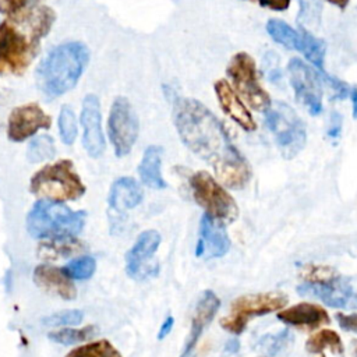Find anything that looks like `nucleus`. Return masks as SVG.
I'll return each instance as SVG.
<instances>
[{"label":"nucleus","mask_w":357,"mask_h":357,"mask_svg":"<svg viewBox=\"0 0 357 357\" xmlns=\"http://www.w3.org/2000/svg\"><path fill=\"white\" fill-rule=\"evenodd\" d=\"M340 132H342V116H339L337 113H333L331 119L329 130H328V137L336 139L340 137Z\"/></svg>","instance_id":"40"},{"label":"nucleus","mask_w":357,"mask_h":357,"mask_svg":"<svg viewBox=\"0 0 357 357\" xmlns=\"http://www.w3.org/2000/svg\"><path fill=\"white\" fill-rule=\"evenodd\" d=\"M56 155V145L50 135H38L31 139L26 148V159L31 163H40L53 159Z\"/></svg>","instance_id":"26"},{"label":"nucleus","mask_w":357,"mask_h":357,"mask_svg":"<svg viewBox=\"0 0 357 357\" xmlns=\"http://www.w3.org/2000/svg\"><path fill=\"white\" fill-rule=\"evenodd\" d=\"M194 201L205 211V215L222 222L231 223L238 216V206L227 190L208 172L199 170L188 180Z\"/></svg>","instance_id":"7"},{"label":"nucleus","mask_w":357,"mask_h":357,"mask_svg":"<svg viewBox=\"0 0 357 357\" xmlns=\"http://www.w3.org/2000/svg\"><path fill=\"white\" fill-rule=\"evenodd\" d=\"M66 357H123L120 351L106 339L73 349Z\"/></svg>","instance_id":"29"},{"label":"nucleus","mask_w":357,"mask_h":357,"mask_svg":"<svg viewBox=\"0 0 357 357\" xmlns=\"http://www.w3.org/2000/svg\"><path fill=\"white\" fill-rule=\"evenodd\" d=\"M297 291L333 308L357 310V279L336 275L328 266H305V282L297 286Z\"/></svg>","instance_id":"4"},{"label":"nucleus","mask_w":357,"mask_h":357,"mask_svg":"<svg viewBox=\"0 0 357 357\" xmlns=\"http://www.w3.org/2000/svg\"><path fill=\"white\" fill-rule=\"evenodd\" d=\"M351 344H353V354H354V357H357V339H354L351 342Z\"/></svg>","instance_id":"45"},{"label":"nucleus","mask_w":357,"mask_h":357,"mask_svg":"<svg viewBox=\"0 0 357 357\" xmlns=\"http://www.w3.org/2000/svg\"><path fill=\"white\" fill-rule=\"evenodd\" d=\"M298 14L297 24L301 29H317L321 25L322 17V1L321 0H298Z\"/></svg>","instance_id":"27"},{"label":"nucleus","mask_w":357,"mask_h":357,"mask_svg":"<svg viewBox=\"0 0 357 357\" xmlns=\"http://www.w3.org/2000/svg\"><path fill=\"white\" fill-rule=\"evenodd\" d=\"M325 349H331L336 354H342L344 350L340 336L332 329H322L305 342V350L311 354L322 353Z\"/></svg>","instance_id":"25"},{"label":"nucleus","mask_w":357,"mask_h":357,"mask_svg":"<svg viewBox=\"0 0 357 357\" xmlns=\"http://www.w3.org/2000/svg\"><path fill=\"white\" fill-rule=\"evenodd\" d=\"M226 73L244 100L257 112H266L272 103L269 93L264 89L258 79L257 66L254 59L245 53L238 52L230 59Z\"/></svg>","instance_id":"9"},{"label":"nucleus","mask_w":357,"mask_h":357,"mask_svg":"<svg viewBox=\"0 0 357 357\" xmlns=\"http://www.w3.org/2000/svg\"><path fill=\"white\" fill-rule=\"evenodd\" d=\"M335 318H336L339 326H340L343 331L356 332V333H357V312H353V314L336 312Z\"/></svg>","instance_id":"38"},{"label":"nucleus","mask_w":357,"mask_h":357,"mask_svg":"<svg viewBox=\"0 0 357 357\" xmlns=\"http://www.w3.org/2000/svg\"><path fill=\"white\" fill-rule=\"evenodd\" d=\"M162 153L163 149L160 146L149 145L144 151L142 159L138 165V174L142 184L153 190L167 187V183L162 176Z\"/></svg>","instance_id":"22"},{"label":"nucleus","mask_w":357,"mask_h":357,"mask_svg":"<svg viewBox=\"0 0 357 357\" xmlns=\"http://www.w3.org/2000/svg\"><path fill=\"white\" fill-rule=\"evenodd\" d=\"M29 191L42 199L64 202L81 198L86 188L73 162L61 159L38 170L31 177Z\"/></svg>","instance_id":"5"},{"label":"nucleus","mask_w":357,"mask_h":357,"mask_svg":"<svg viewBox=\"0 0 357 357\" xmlns=\"http://www.w3.org/2000/svg\"><path fill=\"white\" fill-rule=\"evenodd\" d=\"M318 73H319V77L322 78V81L331 88L333 99H344L350 93L351 88L346 82H343V81H340V79H337V78H335L332 75H328L325 73V70L324 71H318Z\"/></svg>","instance_id":"37"},{"label":"nucleus","mask_w":357,"mask_h":357,"mask_svg":"<svg viewBox=\"0 0 357 357\" xmlns=\"http://www.w3.org/2000/svg\"><path fill=\"white\" fill-rule=\"evenodd\" d=\"M173 105V120L181 142L213 167L223 185L244 188L251 180V167L215 114L194 98H177Z\"/></svg>","instance_id":"1"},{"label":"nucleus","mask_w":357,"mask_h":357,"mask_svg":"<svg viewBox=\"0 0 357 357\" xmlns=\"http://www.w3.org/2000/svg\"><path fill=\"white\" fill-rule=\"evenodd\" d=\"M286 303L287 296L280 291L241 296L231 303L230 314L220 319V326L231 335H241L252 318L282 310Z\"/></svg>","instance_id":"8"},{"label":"nucleus","mask_w":357,"mask_h":357,"mask_svg":"<svg viewBox=\"0 0 357 357\" xmlns=\"http://www.w3.org/2000/svg\"><path fill=\"white\" fill-rule=\"evenodd\" d=\"M262 71L266 77V79L272 84H280L283 74L280 70V63H279V56L275 52H268L264 56L262 61Z\"/></svg>","instance_id":"35"},{"label":"nucleus","mask_w":357,"mask_h":357,"mask_svg":"<svg viewBox=\"0 0 357 357\" xmlns=\"http://www.w3.org/2000/svg\"><path fill=\"white\" fill-rule=\"evenodd\" d=\"M139 121L137 113L124 96H117L110 107L107 119V134L117 158L128 155L137 142Z\"/></svg>","instance_id":"10"},{"label":"nucleus","mask_w":357,"mask_h":357,"mask_svg":"<svg viewBox=\"0 0 357 357\" xmlns=\"http://www.w3.org/2000/svg\"><path fill=\"white\" fill-rule=\"evenodd\" d=\"M173 325H174V318L172 317V315H169V317H166V319L162 322V325H160V328H159V332H158V339L159 340H162V339H165L170 332H172V329H173Z\"/></svg>","instance_id":"41"},{"label":"nucleus","mask_w":357,"mask_h":357,"mask_svg":"<svg viewBox=\"0 0 357 357\" xmlns=\"http://www.w3.org/2000/svg\"><path fill=\"white\" fill-rule=\"evenodd\" d=\"M240 350V342L237 339H229L225 344V351L229 354H234Z\"/></svg>","instance_id":"42"},{"label":"nucleus","mask_w":357,"mask_h":357,"mask_svg":"<svg viewBox=\"0 0 357 357\" xmlns=\"http://www.w3.org/2000/svg\"><path fill=\"white\" fill-rule=\"evenodd\" d=\"M257 1L261 7L273 10V11H284L289 8L291 0H251Z\"/></svg>","instance_id":"39"},{"label":"nucleus","mask_w":357,"mask_h":357,"mask_svg":"<svg viewBox=\"0 0 357 357\" xmlns=\"http://www.w3.org/2000/svg\"><path fill=\"white\" fill-rule=\"evenodd\" d=\"M219 307H220L219 297L212 290H205L197 303V307L191 319L190 333L184 343L180 357H190L192 354L201 335L204 333V329L212 322Z\"/></svg>","instance_id":"17"},{"label":"nucleus","mask_w":357,"mask_h":357,"mask_svg":"<svg viewBox=\"0 0 357 357\" xmlns=\"http://www.w3.org/2000/svg\"><path fill=\"white\" fill-rule=\"evenodd\" d=\"M85 220V211H73L63 202L39 199L28 212L26 229L35 238H71L82 230Z\"/></svg>","instance_id":"3"},{"label":"nucleus","mask_w":357,"mask_h":357,"mask_svg":"<svg viewBox=\"0 0 357 357\" xmlns=\"http://www.w3.org/2000/svg\"><path fill=\"white\" fill-rule=\"evenodd\" d=\"M293 342V335L289 329H282L278 333L264 335L258 342V349L265 351L269 357H275L284 351Z\"/></svg>","instance_id":"28"},{"label":"nucleus","mask_w":357,"mask_h":357,"mask_svg":"<svg viewBox=\"0 0 357 357\" xmlns=\"http://www.w3.org/2000/svg\"><path fill=\"white\" fill-rule=\"evenodd\" d=\"M351 99V114L354 119H357V86H353L349 93Z\"/></svg>","instance_id":"43"},{"label":"nucleus","mask_w":357,"mask_h":357,"mask_svg":"<svg viewBox=\"0 0 357 357\" xmlns=\"http://www.w3.org/2000/svg\"><path fill=\"white\" fill-rule=\"evenodd\" d=\"M265 123L275 137L284 159L297 156L307 144V131L298 114L284 102H272L265 112Z\"/></svg>","instance_id":"6"},{"label":"nucleus","mask_w":357,"mask_h":357,"mask_svg":"<svg viewBox=\"0 0 357 357\" xmlns=\"http://www.w3.org/2000/svg\"><path fill=\"white\" fill-rule=\"evenodd\" d=\"M33 280L39 287L66 300L75 298L77 296L75 286L73 280L64 273L63 268H56L46 264L38 265L33 271Z\"/></svg>","instance_id":"20"},{"label":"nucleus","mask_w":357,"mask_h":357,"mask_svg":"<svg viewBox=\"0 0 357 357\" xmlns=\"http://www.w3.org/2000/svg\"><path fill=\"white\" fill-rule=\"evenodd\" d=\"M39 0H0V13L8 17H21Z\"/></svg>","instance_id":"36"},{"label":"nucleus","mask_w":357,"mask_h":357,"mask_svg":"<svg viewBox=\"0 0 357 357\" xmlns=\"http://www.w3.org/2000/svg\"><path fill=\"white\" fill-rule=\"evenodd\" d=\"M36 43L8 21L0 24V74H21L35 56Z\"/></svg>","instance_id":"11"},{"label":"nucleus","mask_w":357,"mask_h":357,"mask_svg":"<svg viewBox=\"0 0 357 357\" xmlns=\"http://www.w3.org/2000/svg\"><path fill=\"white\" fill-rule=\"evenodd\" d=\"M142 198L144 191L139 183L132 177L124 176L112 184L107 202L113 211L123 213L138 206L142 202Z\"/></svg>","instance_id":"21"},{"label":"nucleus","mask_w":357,"mask_h":357,"mask_svg":"<svg viewBox=\"0 0 357 357\" xmlns=\"http://www.w3.org/2000/svg\"><path fill=\"white\" fill-rule=\"evenodd\" d=\"M213 89L216 93V99L225 114H227L244 131H254L257 128V123L251 112L241 102L238 93L233 89L227 79H218L213 84Z\"/></svg>","instance_id":"18"},{"label":"nucleus","mask_w":357,"mask_h":357,"mask_svg":"<svg viewBox=\"0 0 357 357\" xmlns=\"http://www.w3.org/2000/svg\"><path fill=\"white\" fill-rule=\"evenodd\" d=\"M287 73L296 99L308 110L311 116L321 114L324 89L319 73L297 57L289 61Z\"/></svg>","instance_id":"12"},{"label":"nucleus","mask_w":357,"mask_h":357,"mask_svg":"<svg viewBox=\"0 0 357 357\" xmlns=\"http://www.w3.org/2000/svg\"><path fill=\"white\" fill-rule=\"evenodd\" d=\"M54 20H56L54 11H53L50 7H47V6H40V7L36 10L35 17H32L31 40L38 45V42L40 40V38H43L45 35H47V32L50 31V28H52Z\"/></svg>","instance_id":"32"},{"label":"nucleus","mask_w":357,"mask_h":357,"mask_svg":"<svg viewBox=\"0 0 357 357\" xmlns=\"http://www.w3.org/2000/svg\"><path fill=\"white\" fill-rule=\"evenodd\" d=\"M81 126H82V145L91 158H99L106 148L103 128H102V112L100 102L96 95L88 93L82 100L81 109Z\"/></svg>","instance_id":"15"},{"label":"nucleus","mask_w":357,"mask_h":357,"mask_svg":"<svg viewBox=\"0 0 357 357\" xmlns=\"http://www.w3.org/2000/svg\"><path fill=\"white\" fill-rule=\"evenodd\" d=\"M278 319L291 326L315 329L329 324L331 318L325 308L314 303H300L278 312Z\"/></svg>","instance_id":"19"},{"label":"nucleus","mask_w":357,"mask_h":357,"mask_svg":"<svg viewBox=\"0 0 357 357\" xmlns=\"http://www.w3.org/2000/svg\"><path fill=\"white\" fill-rule=\"evenodd\" d=\"M98 333V328L95 325H86L81 329L64 328L56 332H50L47 336L50 340L60 344H74L93 337Z\"/></svg>","instance_id":"30"},{"label":"nucleus","mask_w":357,"mask_h":357,"mask_svg":"<svg viewBox=\"0 0 357 357\" xmlns=\"http://www.w3.org/2000/svg\"><path fill=\"white\" fill-rule=\"evenodd\" d=\"M321 357H325V356H321Z\"/></svg>","instance_id":"46"},{"label":"nucleus","mask_w":357,"mask_h":357,"mask_svg":"<svg viewBox=\"0 0 357 357\" xmlns=\"http://www.w3.org/2000/svg\"><path fill=\"white\" fill-rule=\"evenodd\" d=\"M162 237L159 231L149 229L142 231L126 254V272L135 280L153 278L159 273V264L152 258L159 248Z\"/></svg>","instance_id":"13"},{"label":"nucleus","mask_w":357,"mask_h":357,"mask_svg":"<svg viewBox=\"0 0 357 357\" xmlns=\"http://www.w3.org/2000/svg\"><path fill=\"white\" fill-rule=\"evenodd\" d=\"M301 45L300 50L304 57L314 66L317 71H324V61H325V54H326V43L314 36L310 31L301 29Z\"/></svg>","instance_id":"24"},{"label":"nucleus","mask_w":357,"mask_h":357,"mask_svg":"<svg viewBox=\"0 0 357 357\" xmlns=\"http://www.w3.org/2000/svg\"><path fill=\"white\" fill-rule=\"evenodd\" d=\"M89 61V50L82 42L71 40L53 47L36 70V82L47 98L71 91Z\"/></svg>","instance_id":"2"},{"label":"nucleus","mask_w":357,"mask_h":357,"mask_svg":"<svg viewBox=\"0 0 357 357\" xmlns=\"http://www.w3.org/2000/svg\"><path fill=\"white\" fill-rule=\"evenodd\" d=\"M52 117L38 103H26L11 110L7 121V137L13 142H22L39 130L50 128Z\"/></svg>","instance_id":"14"},{"label":"nucleus","mask_w":357,"mask_h":357,"mask_svg":"<svg viewBox=\"0 0 357 357\" xmlns=\"http://www.w3.org/2000/svg\"><path fill=\"white\" fill-rule=\"evenodd\" d=\"M84 319V312L79 310H67L52 314L42 319V324L46 326H61V325H77Z\"/></svg>","instance_id":"34"},{"label":"nucleus","mask_w":357,"mask_h":357,"mask_svg":"<svg viewBox=\"0 0 357 357\" xmlns=\"http://www.w3.org/2000/svg\"><path fill=\"white\" fill-rule=\"evenodd\" d=\"M326 1L333 4L335 7H337L340 10H344L349 6V3H350V0H326Z\"/></svg>","instance_id":"44"},{"label":"nucleus","mask_w":357,"mask_h":357,"mask_svg":"<svg viewBox=\"0 0 357 357\" xmlns=\"http://www.w3.org/2000/svg\"><path fill=\"white\" fill-rule=\"evenodd\" d=\"M266 32L268 35L276 42L278 45L290 49V50H300L301 45V32L290 26L287 22L279 18H271L266 22Z\"/></svg>","instance_id":"23"},{"label":"nucleus","mask_w":357,"mask_h":357,"mask_svg":"<svg viewBox=\"0 0 357 357\" xmlns=\"http://www.w3.org/2000/svg\"><path fill=\"white\" fill-rule=\"evenodd\" d=\"M230 250V238L225 225L208 215L199 222V237L195 245V257L212 259L226 255Z\"/></svg>","instance_id":"16"},{"label":"nucleus","mask_w":357,"mask_h":357,"mask_svg":"<svg viewBox=\"0 0 357 357\" xmlns=\"http://www.w3.org/2000/svg\"><path fill=\"white\" fill-rule=\"evenodd\" d=\"M59 132H60L61 141L66 145H71L77 139V134H78L77 117L74 110L67 105L61 107L59 114Z\"/></svg>","instance_id":"33"},{"label":"nucleus","mask_w":357,"mask_h":357,"mask_svg":"<svg viewBox=\"0 0 357 357\" xmlns=\"http://www.w3.org/2000/svg\"><path fill=\"white\" fill-rule=\"evenodd\" d=\"M63 271L71 280H85L95 273L96 261L91 255H82L70 261Z\"/></svg>","instance_id":"31"}]
</instances>
